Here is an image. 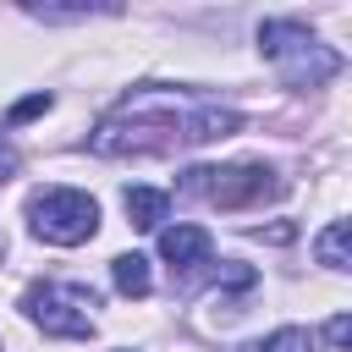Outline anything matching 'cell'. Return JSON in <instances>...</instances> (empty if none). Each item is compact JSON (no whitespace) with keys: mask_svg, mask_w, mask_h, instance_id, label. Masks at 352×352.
I'll list each match as a JSON object with an SVG mask.
<instances>
[{"mask_svg":"<svg viewBox=\"0 0 352 352\" xmlns=\"http://www.w3.org/2000/svg\"><path fill=\"white\" fill-rule=\"evenodd\" d=\"M242 132V110L209 104V99H182V94H132L121 99L88 138L94 154L121 160V154H160L176 143H220Z\"/></svg>","mask_w":352,"mask_h":352,"instance_id":"1","label":"cell"},{"mask_svg":"<svg viewBox=\"0 0 352 352\" xmlns=\"http://www.w3.org/2000/svg\"><path fill=\"white\" fill-rule=\"evenodd\" d=\"M258 50L280 66L286 88H319V82H330L341 72V55L330 44H319V33L302 28V22H292V16L258 22Z\"/></svg>","mask_w":352,"mask_h":352,"instance_id":"2","label":"cell"},{"mask_svg":"<svg viewBox=\"0 0 352 352\" xmlns=\"http://www.w3.org/2000/svg\"><path fill=\"white\" fill-rule=\"evenodd\" d=\"M94 286H77V280H33L22 292V314L33 330L55 336V341H88L94 336Z\"/></svg>","mask_w":352,"mask_h":352,"instance_id":"3","label":"cell"},{"mask_svg":"<svg viewBox=\"0 0 352 352\" xmlns=\"http://www.w3.org/2000/svg\"><path fill=\"white\" fill-rule=\"evenodd\" d=\"M28 231L50 248H77L99 231V198L82 187H44L28 198Z\"/></svg>","mask_w":352,"mask_h":352,"instance_id":"4","label":"cell"},{"mask_svg":"<svg viewBox=\"0 0 352 352\" xmlns=\"http://www.w3.org/2000/svg\"><path fill=\"white\" fill-rule=\"evenodd\" d=\"M182 192L209 198L220 209H248V204L275 198L280 176L270 165H192V170H182Z\"/></svg>","mask_w":352,"mask_h":352,"instance_id":"5","label":"cell"},{"mask_svg":"<svg viewBox=\"0 0 352 352\" xmlns=\"http://www.w3.org/2000/svg\"><path fill=\"white\" fill-rule=\"evenodd\" d=\"M160 258L176 264V270H192L209 258V231L204 226H165L160 231Z\"/></svg>","mask_w":352,"mask_h":352,"instance_id":"6","label":"cell"},{"mask_svg":"<svg viewBox=\"0 0 352 352\" xmlns=\"http://www.w3.org/2000/svg\"><path fill=\"white\" fill-rule=\"evenodd\" d=\"M165 214H170V192H160V187H126V220L138 231H160Z\"/></svg>","mask_w":352,"mask_h":352,"instance_id":"7","label":"cell"},{"mask_svg":"<svg viewBox=\"0 0 352 352\" xmlns=\"http://www.w3.org/2000/svg\"><path fill=\"white\" fill-rule=\"evenodd\" d=\"M110 280H116L121 297H148L154 292V270H148L143 253H116L110 258Z\"/></svg>","mask_w":352,"mask_h":352,"instance_id":"8","label":"cell"},{"mask_svg":"<svg viewBox=\"0 0 352 352\" xmlns=\"http://www.w3.org/2000/svg\"><path fill=\"white\" fill-rule=\"evenodd\" d=\"M314 258L324 270H352V226L346 220H330L319 236H314Z\"/></svg>","mask_w":352,"mask_h":352,"instance_id":"9","label":"cell"},{"mask_svg":"<svg viewBox=\"0 0 352 352\" xmlns=\"http://www.w3.org/2000/svg\"><path fill=\"white\" fill-rule=\"evenodd\" d=\"M248 352H314V336H308L302 324H280V330H270L264 341H253Z\"/></svg>","mask_w":352,"mask_h":352,"instance_id":"10","label":"cell"},{"mask_svg":"<svg viewBox=\"0 0 352 352\" xmlns=\"http://www.w3.org/2000/svg\"><path fill=\"white\" fill-rule=\"evenodd\" d=\"M324 341H330V346H336V352H341V346H346V341H352V319H346V314H336V319H330V324H324Z\"/></svg>","mask_w":352,"mask_h":352,"instance_id":"11","label":"cell"},{"mask_svg":"<svg viewBox=\"0 0 352 352\" xmlns=\"http://www.w3.org/2000/svg\"><path fill=\"white\" fill-rule=\"evenodd\" d=\"M50 104H55V99H50V94H33V99H22V104H16V110H11V121H28V116H44V110H50Z\"/></svg>","mask_w":352,"mask_h":352,"instance_id":"12","label":"cell"},{"mask_svg":"<svg viewBox=\"0 0 352 352\" xmlns=\"http://www.w3.org/2000/svg\"><path fill=\"white\" fill-rule=\"evenodd\" d=\"M11 165H16V160H11L6 148H0V182H6V170H11Z\"/></svg>","mask_w":352,"mask_h":352,"instance_id":"13","label":"cell"}]
</instances>
